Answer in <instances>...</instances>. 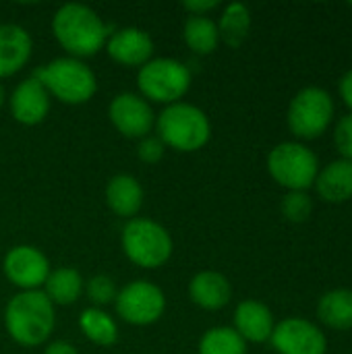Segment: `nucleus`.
Masks as SVG:
<instances>
[{
  "label": "nucleus",
  "instance_id": "nucleus-27",
  "mask_svg": "<svg viewBox=\"0 0 352 354\" xmlns=\"http://www.w3.org/2000/svg\"><path fill=\"white\" fill-rule=\"evenodd\" d=\"M85 292L89 297V301L93 303V307L102 309L104 305H110L114 303L116 295H118V288L114 284V280L106 274H98L93 278L87 280L85 284Z\"/></svg>",
  "mask_w": 352,
  "mask_h": 354
},
{
  "label": "nucleus",
  "instance_id": "nucleus-29",
  "mask_svg": "<svg viewBox=\"0 0 352 354\" xmlns=\"http://www.w3.org/2000/svg\"><path fill=\"white\" fill-rule=\"evenodd\" d=\"M166 153V145L162 143V139L158 135H147L143 139H139V145H137V156L141 162L145 164H158Z\"/></svg>",
  "mask_w": 352,
  "mask_h": 354
},
{
  "label": "nucleus",
  "instance_id": "nucleus-30",
  "mask_svg": "<svg viewBox=\"0 0 352 354\" xmlns=\"http://www.w3.org/2000/svg\"><path fill=\"white\" fill-rule=\"evenodd\" d=\"M218 6H220L218 0H185L183 2V8L193 17H207V12Z\"/></svg>",
  "mask_w": 352,
  "mask_h": 354
},
{
  "label": "nucleus",
  "instance_id": "nucleus-7",
  "mask_svg": "<svg viewBox=\"0 0 352 354\" xmlns=\"http://www.w3.org/2000/svg\"><path fill=\"white\" fill-rule=\"evenodd\" d=\"M268 172L288 191H307L319 174V160L307 145L284 141L268 153Z\"/></svg>",
  "mask_w": 352,
  "mask_h": 354
},
{
  "label": "nucleus",
  "instance_id": "nucleus-1",
  "mask_svg": "<svg viewBox=\"0 0 352 354\" xmlns=\"http://www.w3.org/2000/svg\"><path fill=\"white\" fill-rule=\"evenodd\" d=\"M52 33L68 56L83 60L95 56L106 46L112 27H108L91 6L66 2L52 17Z\"/></svg>",
  "mask_w": 352,
  "mask_h": 354
},
{
  "label": "nucleus",
  "instance_id": "nucleus-22",
  "mask_svg": "<svg viewBox=\"0 0 352 354\" xmlns=\"http://www.w3.org/2000/svg\"><path fill=\"white\" fill-rule=\"evenodd\" d=\"M216 25L220 41H224L230 48H239L251 31V10L243 2H230L222 10L220 21Z\"/></svg>",
  "mask_w": 352,
  "mask_h": 354
},
{
  "label": "nucleus",
  "instance_id": "nucleus-4",
  "mask_svg": "<svg viewBox=\"0 0 352 354\" xmlns=\"http://www.w3.org/2000/svg\"><path fill=\"white\" fill-rule=\"evenodd\" d=\"M158 137L174 151L191 153L207 145L212 137V124L207 114L187 102L166 106L156 118Z\"/></svg>",
  "mask_w": 352,
  "mask_h": 354
},
{
  "label": "nucleus",
  "instance_id": "nucleus-3",
  "mask_svg": "<svg viewBox=\"0 0 352 354\" xmlns=\"http://www.w3.org/2000/svg\"><path fill=\"white\" fill-rule=\"evenodd\" d=\"M33 77L46 87L50 97H56L68 106L85 104L98 91V79L93 71L83 60L73 56L54 58L37 66Z\"/></svg>",
  "mask_w": 352,
  "mask_h": 354
},
{
  "label": "nucleus",
  "instance_id": "nucleus-31",
  "mask_svg": "<svg viewBox=\"0 0 352 354\" xmlns=\"http://www.w3.org/2000/svg\"><path fill=\"white\" fill-rule=\"evenodd\" d=\"M44 354H79V353H77V348H75L71 342H66V340H54V342H50V344L46 346Z\"/></svg>",
  "mask_w": 352,
  "mask_h": 354
},
{
  "label": "nucleus",
  "instance_id": "nucleus-14",
  "mask_svg": "<svg viewBox=\"0 0 352 354\" xmlns=\"http://www.w3.org/2000/svg\"><path fill=\"white\" fill-rule=\"evenodd\" d=\"M50 93L35 77L23 79L8 97L10 114L17 122L25 127L39 124L50 112Z\"/></svg>",
  "mask_w": 352,
  "mask_h": 354
},
{
  "label": "nucleus",
  "instance_id": "nucleus-26",
  "mask_svg": "<svg viewBox=\"0 0 352 354\" xmlns=\"http://www.w3.org/2000/svg\"><path fill=\"white\" fill-rule=\"evenodd\" d=\"M280 209H282V216L288 222L303 224V222L309 220V216L313 212V199L307 195V191H288L282 197Z\"/></svg>",
  "mask_w": 352,
  "mask_h": 354
},
{
  "label": "nucleus",
  "instance_id": "nucleus-15",
  "mask_svg": "<svg viewBox=\"0 0 352 354\" xmlns=\"http://www.w3.org/2000/svg\"><path fill=\"white\" fill-rule=\"evenodd\" d=\"M33 41L25 27L0 23V81L19 73L31 58Z\"/></svg>",
  "mask_w": 352,
  "mask_h": 354
},
{
  "label": "nucleus",
  "instance_id": "nucleus-12",
  "mask_svg": "<svg viewBox=\"0 0 352 354\" xmlns=\"http://www.w3.org/2000/svg\"><path fill=\"white\" fill-rule=\"evenodd\" d=\"M272 346L278 354H326L328 338L311 322L301 317H290L274 326Z\"/></svg>",
  "mask_w": 352,
  "mask_h": 354
},
{
  "label": "nucleus",
  "instance_id": "nucleus-33",
  "mask_svg": "<svg viewBox=\"0 0 352 354\" xmlns=\"http://www.w3.org/2000/svg\"><path fill=\"white\" fill-rule=\"evenodd\" d=\"M4 102H6V89H4V85L0 81V108L4 106Z\"/></svg>",
  "mask_w": 352,
  "mask_h": 354
},
{
  "label": "nucleus",
  "instance_id": "nucleus-16",
  "mask_svg": "<svg viewBox=\"0 0 352 354\" xmlns=\"http://www.w3.org/2000/svg\"><path fill=\"white\" fill-rule=\"evenodd\" d=\"M189 297L197 307H201L205 311H218L230 303L232 286L224 274L214 272V270H203L191 278Z\"/></svg>",
  "mask_w": 352,
  "mask_h": 354
},
{
  "label": "nucleus",
  "instance_id": "nucleus-20",
  "mask_svg": "<svg viewBox=\"0 0 352 354\" xmlns=\"http://www.w3.org/2000/svg\"><path fill=\"white\" fill-rule=\"evenodd\" d=\"M317 317L330 330H338V332L352 330L351 288H336L326 292L317 303Z\"/></svg>",
  "mask_w": 352,
  "mask_h": 354
},
{
  "label": "nucleus",
  "instance_id": "nucleus-19",
  "mask_svg": "<svg viewBox=\"0 0 352 354\" xmlns=\"http://www.w3.org/2000/svg\"><path fill=\"white\" fill-rule=\"evenodd\" d=\"M317 195L328 203H344L352 199V162L351 160H334L324 170H319L315 178Z\"/></svg>",
  "mask_w": 352,
  "mask_h": 354
},
{
  "label": "nucleus",
  "instance_id": "nucleus-2",
  "mask_svg": "<svg viewBox=\"0 0 352 354\" xmlns=\"http://www.w3.org/2000/svg\"><path fill=\"white\" fill-rule=\"evenodd\" d=\"M56 326V311L41 290L17 292L4 309V328L21 346L44 344Z\"/></svg>",
  "mask_w": 352,
  "mask_h": 354
},
{
  "label": "nucleus",
  "instance_id": "nucleus-28",
  "mask_svg": "<svg viewBox=\"0 0 352 354\" xmlns=\"http://www.w3.org/2000/svg\"><path fill=\"white\" fill-rule=\"evenodd\" d=\"M334 145L342 160L352 162V112L344 114L334 127Z\"/></svg>",
  "mask_w": 352,
  "mask_h": 354
},
{
  "label": "nucleus",
  "instance_id": "nucleus-34",
  "mask_svg": "<svg viewBox=\"0 0 352 354\" xmlns=\"http://www.w3.org/2000/svg\"><path fill=\"white\" fill-rule=\"evenodd\" d=\"M351 6H352V4H351Z\"/></svg>",
  "mask_w": 352,
  "mask_h": 354
},
{
  "label": "nucleus",
  "instance_id": "nucleus-24",
  "mask_svg": "<svg viewBox=\"0 0 352 354\" xmlns=\"http://www.w3.org/2000/svg\"><path fill=\"white\" fill-rule=\"evenodd\" d=\"M183 37H185V44L195 54H201V56L212 54L220 44L218 25L210 17H193V15H189V19L185 21V27H183Z\"/></svg>",
  "mask_w": 352,
  "mask_h": 354
},
{
  "label": "nucleus",
  "instance_id": "nucleus-32",
  "mask_svg": "<svg viewBox=\"0 0 352 354\" xmlns=\"http://www.w3.org/2000/svg\"><path fill=\"white\" fill-rule=\"evenodd\" d=\"M340 97L344 100V104L351 108L352 112V68L349 73H344L340 79Z\"/></svg>",
  "mask_w": 352,
  "mask_h": 354
},
{
  "label": "nucleus",
  "instance_id": "nucleus-11",
  "mask_svg": "<svg viewBox=\"0 0 352 354\" xmlns=\"http://www.w3.org/2000/svg\"><path fill=\"white\" fill-rule=\"evenodd\" d=\"M108 116L112 127L127 139H143L151 135V129L156 127V114L151 110V104L131 91L112 97L108 106Z\"/></svg>",
  "mask_w": 352,
  "mask_h": 354
},
{
  "label": "nucleus",
  "instance_id": "nucleus-13",
  "mask_svg": "<svg viewBox=\"0 0 352 354\" xmlns=\"http://www.w3.org/2000/svg\"><path fill=\"white\" fill-rule=\"evenodd\" d=\"M108 56L122 66H143L154 58V39L145 29L122 27L114 29L106 39Z\"/></svg>",
  "mask_w": 352,
  "mask_h": 354
},
{
  "label": "nucleus",
  "instance_id": "nucleus-6",
  "mask_svg": "<svg viewBox=\"0 0 352 354\" xmlns=\"http://www.w3.org/2000/svg\"><path fill=\"white\" fill-rule=\"evenodd\" d=\"M191 71L176 58H151L137 73L141 97L156 104H176L191 87Z\"/></svg>",
  "mask_w": 352,
  "mask_h": 354
},
{
  "label": "nucleus",
  "instance_id": "nucleus-23",
  "mask_svg": "<svg viewBox=\"0 0 352 354\" xmlns=\"http://www.w3.org/2000/svg\"><path fill=\"white\" fill-rule=\"evenodd\" d=\"M79 328L83 336L98 346H112L118 340V326L106 311L98 307L83 309L79 315Z\"/></svg>",
  "mask_w": 352,
  "mask_h": 354
},
{
  "label": "nucleus",
  "instance_id": "nucleus-21",
  "mask_svg": "<svg viewBox=\"0 0 352 354\" xmlns=\"http://www.w3.org/2000/svg\"><path fill=\"white\" fill-rule=\"evenodd\" d=\"M85 290L83 276L75 268H56L50 272L41 292L50 299L52 305H73L81 299Z\"/></svg>",
  "mask_w": 352,
  "mask_h": 354
},
{
  "label": "nucleus",
  "instance_id": "nucleus-18",
  "mask_svg": "<svg viewBox=\"0 0 352 354\" xmlns=\"http://www.w3.org/2000/svg\"><path fill=\"white\" fill-rule=\"evenodd\" d=\"M106 203L108 207L127 220L137 218L143 205V187L131 174H116L106 185Z\"/></svg>",
  "mask_w": 352,
  "mask_h": 354
},
{
  "label": "nucleus",
  "instance_id": "nucleus-5",
  "mask_svg": "<svg viewBox=\"0 0 352 354\" xmlns=\"http://www.w3.org/2000/svg\"><path fill=\"white\" fill-rule=\"evenodd\" d=\"M122 251L139 268H162L174 251L170 232L149 218H133L122 228Z\"/></svg>",
  "mask_w": 352,
  "mask_h": 354
},
{
  "label": "nucleus",
  "instance_id": "nucleus-25",
  "mask_svg": "<svg viewBox=\"0 0 352 354\" xmlns=\"http://www.w3.org/2000/svg\"><path fill=\"white\" fill-rule=\"evenodd\" d=\"M199 354H247V342L234 328H210L199 340Z\"/></svg>",
  "mask_w": 352,
  "mask_h": 354
},
{
  "label": "nucleus",
  "instance_id": "nucleus-8",
  "mask_svg": "<svg viewBox=\"0 0 352 354\" xmlns=\"http://www.w3.org/2000/svg\"><path fill=\"white\" fill-rule=\"evenodd\" d=\"M334 120V100L322 87L301 89L288 106L286 122L295 137L311 141L322 137Z\"/></svg>",
  "mask_w": 352,
  "mask_h": 354
},
{
  "label": "nucleus",
  "instance_id": "nucleus-17",
  "mask_svg": "<svg viewBox=\"0 0 352 354\" xmlns=\"http://www.w3.org/2000/svg\"><path fill=\"white\" fill-rule=\"evenodd\" d=\"M274 315L268 305L259 301H243L234 311V330L245 342H268L274 332Z\"/></svg>",
  "mask_w": 352,
  "mask_h": 354
},
{
  "label": "nucleus",
  "instance_id": "nucleus-9",
  "mask_svg": "<svg viewBox=\"0 0 352 354\" xmlns=\"http://www.w3.org/2000/svg\"><path fill=\"white\" fill-rule=\"evenodd\" d=\"M114 307L122 322L131 326H151L164 315L166 297L154 282L135 280L118 290Z\"/></svg>",
  "mask_w": 352,
  "mask_h": 354
},
{
  "label": "nucleus",
  "instance_id": "nucleus-10",
  "mask_svg": "<svg viewBox=\"0 0 352 354\" xmlns=\"http://www.w3.org/2000/svg\"><path fill=\"white\" fill-rule=\"evenodd\" d=\"M2 272L6 280L17 286L21 292L41 290L52 268L48 257L31 245H17L8 249L2 261Z\"/></svg>",
  "mask_w": 352,
  "mask_h": 354
}]
</instances>
